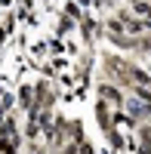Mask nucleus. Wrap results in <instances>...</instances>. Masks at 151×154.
Here are the masks:
<instances>
[{"mask_svg":"<svg viewBox=\"0 0 151 154\" xmlns=\"http://www.w3.org/2000/svg\"><path fill=\"white\" fill-rule=\"evenodd\" d=\"M99 99H105L108 105H114V108L123 105V93H120L114 83H102V86H99Z\"/></svg>","mask_w":151,"mask_h":154,"instance_id":"nucleus-1","label":"nucleus"},{"mask_svg":"<svg viewBox=\"0 0 151 154\" xmlns=\"http://www.w3.org/2000/svg\"><path fill=\"white\" fill-rule=\"evenodd\" d=\"M123 105H127V117L130 120H145V102L142 99H130Z\"/></svg>","mask_w":151,"mask_h":154,"instance_id":"nucleus-2","label":"nucleus"},{"mask_svg":"<svg viewBox=\"0 0 151 154\" xmlns=\"http://www.w3.org/2000/svg\"><path fill=\"white\" fill-rule=\"evenodd\" d=\"M130 6H133V9H130L133 16H139V19H148V22H151V0H136V3H130Z\"/></svg>","mask_w":151,"mask_h":154,"instance_id":"nucleus-3","label":"nucleus"},{"mask_svg":"<svg viewBox=\"0 0 151 154\" xmlns=\"http://www.w3.org/2000/svg\"><path fill=\"white\" fill-rule=\"evenodd\" d=\"M19 99H22V105H25V108H28V111L34 108V93H31V89H28V86H22V89H19Z\"/></svg>","mask_w":151,"mask_h":154,"instance_id":"nucleus-4","label":"nucleus"},{"mask_svg":"<svg viewBox=\"0 0 151 154\" xmlns=\"http://www.w3.org/2000/svg\"><path fill=\"white\" fill-rule=\"evenodd\" d=\"M77 154H96V148L86 142V139H80V145H77Z\"/></svg>","mask_w":151,"mask_h":154,"instance_id":"nucleus-5","label":"nucleus"},{"mask_svg":"<svg viewBox=\"0 0 151 154\" xmlns=\"http://www.w3.org/2000/svg\"><path fill=\"white\" fill-rule=\"evenodd\" d=\"M130 3H136V0H130Z\"/></svg>","mask_w":151,"mask_h":154,"instance_id":"nucleus-6","label":"nucleus"}]
</instances>
